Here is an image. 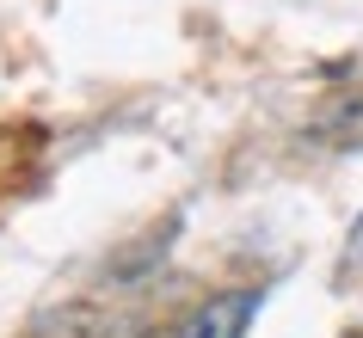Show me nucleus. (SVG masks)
<instances>
[{
	"instance_id": "f257e3e1",
	"label": "nucleus",
	"mask_w": 363,
	"mask_h": 338,
	"mask_svg": "<svg viewBox=\"0 0 363 338\" xmlns=\"http://www.w3.org/2000/svg\"><path fill=\"white\" fill-rule=\"evenodd\" d=\"M252 314H259V289H228V295H210L203 308H191L179 338H247Z\"/></svg>"
}]
</instances>
